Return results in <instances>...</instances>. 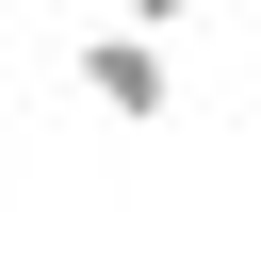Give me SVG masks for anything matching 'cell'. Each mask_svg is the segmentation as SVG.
Wrapping results in <instances>:
<instances>
[{
	"instance_id": "6da1fadb",
	"label": "cell",
	"mask_w": 261,
	"mask_h": 261,
	"mask_svg": "<svg viewBox=\"0 0 261 261\" xmlns=\"http://www.w3.org/2000/svg\"><path fill=\"white\" fill-rule=\"evenodd\" d=\"M82 98H98L114 130H163V114H179V65H163V33H147V16H98V33H82Z\"/></svg>"
},
{
	"instance_id": "7a4b0ae2",
	"label": "cell",
	"mask_w": 261,
	"mask_h": 261,
	"mask_svg": "<svg viewBox=\"0 0 261 261\" xmlns=\"http://www.w3.org/2000/svg\"><path fill=\"white\" fill-rule=\"evenodd\" d=\"M114 16H147V33H179V16H196V0H114Z\"/></svg>"
}]
</instances>
